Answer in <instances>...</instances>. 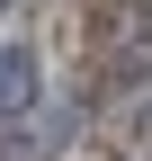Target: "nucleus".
Here are the masks:
<instances>
[{"label":"nucleus","mask_w":152,"mask_h":161,"mask_svg":"<svg viewBox=\"0 0 152 161\" xmlns=\"http://www.w3.org/2000/svg\"><path fill=\"white\" fill-rule=\"evenodd\" d=\"M36 98H45V63H36V45L0 36V125H9V116H27Z\"/></svg>","instance_id":"f257e3e1"}]
</instances>
